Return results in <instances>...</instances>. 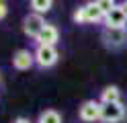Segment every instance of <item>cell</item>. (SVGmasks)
Here are the masks:
<instances>
[{"instance_id": "16", "label": "cell", "mask_w": 127, "mask_h": 123, "mask_svg": "<svg viewBox=\"0 0 127 123\" xmlns=\"http://www.w3.org/2000/svg\"><path fill=\"white\" fill-rule=\"evenodd\" d=\"M119 6H121V10H123V14L127 16V0H125V2H121V4H119Z\"/></svg>"}, {"instance_id": "17", "label": "cell", "mask_w": 127, "mask_h": 123, "mask_svg": "<svg viewBox=\"0 0 127 123\" xmlns=\"http://www.w3.org/2000/svg\"><path fill=\"white\" fill-rule=\"evenodd\" d=\"M0 82H2V76H0Z\"/></svg>"}, {"instance_id": "15", "label": "cell", "mask_w": 127, "mask_h": 123, "mask_svg": "<svg viewBox=\"0 0 127 123\" xmlns=\"http://www.w3.org/2000/svg\"><path fill=\"white\" fill-rule=\"evenodd\" d=\"M14 123H31L27 117H17V119H14Z\"/></svg>"}, {"instance_id": "2", "label": "cell", "mask_w": 127, "mask_h": 123, "mask_svg": "<svg viewBox=\"0 0 127 123\" xmlns=\"http://www.w3.org/2000/svg\"><path fill=\"white\" fill-rule=\"evenodd\" d=\"M100 39L105 47L109 49H119L127 43V27L125 29H109V27H102L100 31Z\"/></svg>"}, {"instance_id": "14", "label": "cell", "mask_w": 127, "mask_h": 123, "mask_svg": "<svg viewBox=\"0 0 127 123\" xmlns=\"http://www.w3.org/2000/svg\"><path fill=\"white\" fill-rule=\"evenodd\" d=\"M6 12H8V8H6V2H0V19H4Z\"/></svg>"}, {"instance_id": "1", "label": "cell", "mask_w": 127, "mask_h": 123, "mask_svg": "<svg viewBox=\"0 0 127 123\" xmlns=\"http://www.w3.org/2000/svg\"><path fill=\"white\" fill-rule=\"evenodd\" d=\"M72 19L78 25H82V23H102L105 21V14L100 12V8H98L96 2H88V4H84L80 8H76Z\"/></svg>"}, {"instance_id": "7", "label": "cell", "mask_w": 127, "mask_h": 123, "mask_svg": "<svg viewBox=\"0 0 127 123\" xmlns=\"http://www.w3.org/2000/svg\"><path fill=\"white\" fill-rule=\"evenodd\" d=\"M102 25H105V27H109V29H125V27H127V16L123 14L121 6L117 4L109 14H105Z\"/></svg>"}, {"instance_id": "13", "label": "cell", "mask_w": 127, "mask_h": 123, "mask_svg": "<svg viewBox=\"0 0 127 123\" xmlns=\"http://www.w3.org/2000/svg\"><path fill=\"white\" fill-rule=\"evenodd\" d=\"M96 4H98V8H100V12H102V14H109V12L117 6L113 0H96Z\"/></svg>"}, {"instance_id": "8", "label": "cell", "mask_w": 127, "mask_h": 123, "mask_svg": "<svg viewBox=\"0 0 127 123\" xmlns=\"http://www.w3.org/2000/svg\"><path fill=\"white\" fill-rule=\"evenodd\" d=\"M58 39H60V31H58V27L47 23L45 29L39 33V37L35 39V43H37V45H51V47H55Z\"/></svg>"}, {"instance_id": "3", "label": "cell", "mask_w": 127, "mask_h": 123, "mask_svg": "<svg viewBox=\"0 0 127 123\" xmlns=\"http://www.w3.org/2000/svg\"><path fill=\"white\" fill-rule=\"evenodd\" d=\"M125 117L123 103H100V121L102 123H119Z\"/></svg>"}, {"instance_id": "6", "label": "cell", "mask_w": 127, "mask_h": 123, "mask_svg": "<svg viewBox=\"0 0 127 123\" xmlns=\"http://www.w3.org/2000/svg\"><path fill=\"white\" fill-rule=\"evenodd\" d=\"M78 117L86 123L98 121L100 119V101H84L80 111H78Z\"/></svg>"}, {"instance_id": "9", "label": "cell", "mask_w": 127, "mask_h": 123, "mask_svg": "<svg viewBox=\"0 0 127 123\" xmlns=\"http://www.w3.org/2000/svg\"><path fill=\"white\" fill-rule=\"evenodd\" d=\"M33 64H35V55H33V51H29V49H19V51L12 55V66L17 70H29Z\"/></svg>"}, {"instance_id": "12", "label": "cell", "mask_w": 127, "mask_h": 123, "mask_svg": "<svg viewBox=\"0 0 127 123\" xmlns=\"http://www.w3.org/2000/svg\"><path fill=\"white\" fill-rule=\"evenodd\" d=\"M51 6H53L51 0H33V2H31V8H33V12L41 14V16H43V12H49V10H51Z\"/></svg>"}, {"instance_id": "10", "label": "cell", "mask_w": 127, "mask_h": 123, "mask_svg": "<svg viewBox=\"0 0 127 123\" xmlns=\"http://www.w3.org/2000/svg\"><path fill=\"white\" fill-rule=\"evenodd\" d=\"M100 103H121V90L117 86H105L100 90Z\"/></svg>"}, {"instance_id": "5", "label": "cell", "mask_w": 127, "mask_h": 123, "mask_svg": "<svg viewBox=\"0 0 127 123\" xmlns=\"http://www.w3.org/2000/svg\"><path fill=\"white\" fill-rule=\"evenodd\" d=\"M45 19L41 14H37V12H31L25 16V21H23V31H25V35H29L31 39H37L39 37V33H41L45 29Z\"/></svg>"}, {"instance_id": "11", "label": "cell", "mask_w": 127, "mask_h": 123, "mask_svg": "<svg viewBox=\"0 0 127 123\" xmlns=\"http://www.w3.org/2000/svg\"><path fill=\"white\" fill-rule=\"evenodd\" d=\"M37 123H62V115L58 111H53V109H47V111H43L39 115Z\"/></svg>"}, {"instance_id": "4", "label": "cell", "mask_w": 127, "mask_h": 123, "mask_svg": "<svg viewBox=\"0 0 127 123\" xmlns=\"http://www.w3.org/2000/svg\"><path fill=\"white\" fill-rule=\"evenodd\" d=\"M33 55H35V64L39 68H51V66H55V62L60 57L58 49L51 45H37Z\"/></svg>"}]
</instances>
